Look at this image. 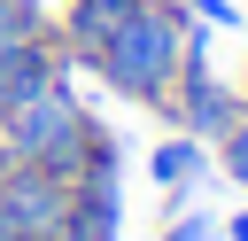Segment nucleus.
<instances>
[{
  "label": "nucleus",
  "mask_w": 248,
  "mask_h": 241,
  "mask_svg": "<svg viewBox=\"0 0 248 241\" xmlns=\"http://www.w3.org/2000/svg\"><path fill=\"white\" fill-rule=\"evenodd\" d=\"M0 155L39 163V171H54V179H70V187L93 179V171H116V163H124L116 132L70 93V78L46 86V93H31V101H16V109L0 117Z\"/></svg>",
  "instance_id": "2"
},
{
  "label": "nucleus",
  "mask_w": 248,
  "mask_h": 241,
  "mask_svg": "<svg viewBox=\"0 0 248 241\" xmlns=\"http://www.w3.org/2000/svg\"><path fill=\"white\" fill-rule=\"evenodd\" d=\"M78 70V54L62 47V31H39V39H23V47H8L0 54V117L16 109V101H31V93H46V86H62Z\"/></svg>",
  "instance_id": "5"
},
{
  "label": "nucleus",
  "mask_w": 248,
  "mask_h": 241,
  "mask_svg": "<svg viewBox=\"0 0 248 241\" xmlns=\"http://www.w3.org/2000/svg\"><path fill=\"white\" fill-rule=\"evenodd\" d=\"M155 241H217V218H202V210H178V218H163V233Z\"/></svg>",
  "instance_id": "10"
},
{
  "label": "nucleus",
  "mask_w": 248,
  "mask_h": 241,
  "mask_svg": "<svg viewBox=\"0 0 248 241\" xmlns=\"http://www.w3.org/2000/svg\"><path fill=\"white\" fill-rule=\"evenodd\" d=\"M186 8H194L202 23H217V31H232V23H240V8H232V0H186Z\"/></svg>",
  "instance_id": "11"
},
{
  "label": "nucleus",
  "mask_w": 248,
  "mask_h": 241,
  "mask_svg": "<svg viewBox=\"0 0 248 241\" xmlns=\"http://www.w3.org/2000/svg\"><path fill=\"white\" fill-rule=\"evenodd\" d=\"M147 0H62V16H54V31H62V47L78 54V62H93L132 16H140Z\"/></svg>",
  "instance_id": "6"
},
{
  "label": "nucleus",
  "mask_w": 248,
  "mask_h": 241,
  "mask_svg": "<svg viewBox=\"0 0 248 241\" xmlns=\"http://www.w3.org/2000/svg\"><path fill=\"white\" fill-rule=\"evenodd\" d=\"M0 218L16 241H62V218H70V179L39 171V163H16L0 155Z\"/></svg>",
  "instance_id": "4"
},
{
  "label": "nucleus",
  "mask_w": 248,
  "mask_h": 241,
  "mask_svg": "<svg viewBox=\"0 0 248 241\" xmlns=\"http://www.w3.org/2000/svg\"><path fill=\"white\" fill-rule=\"evenodd\" d=\"M39 31H54V16L39 0H0V54L23 47V39H39Z\"/></svg>",
  "instance_id": "8"
},
{
  "label": "nucleus",
  "mask_w": 248,
  "mask_h": 241,
  "mask_svg": "<svg viewBox=\"0 0 248 241\" xmlns=\"http://www.w3.org/2000/svg\"><path fill=\"white\" fill-rule=\"evenodd\" d=\"M202 163H209V140H194V132H163V140L147 148V179H155L163 194H186V187L202 179Z\"/></svg>",
  "instance_id": "7"
},
{
  "label": "nucleus",
  "mask_w": 248,
  "mask_h": 241,
  "mask_svg": "<svg viewBox=\"0 0 248 241\" xmlns=\"http://www.w3.org/2000/svg\"><path fill=\"white\" fill-rule=\"evenodd\" d=\"M155 117H170V132H194V140H225L240 117H248V93L232 86V78H217L209 70V54H194L186 70H178V86H170V101L155 109Z\"/></svg>",
  "instance_id": "3"
},
{
  "label": "nucleus",
  "mask_w": 248,
  "mask_h": 241,
  "mask_svg": "<svg viewBox=\"0 0 248 241\" xmlns=\"http://www.w3.org/2000/svg\"><path fill=\"white\" fill-rule=\"evenodd\" d=\"M217 163H225V179H232V187L248 194V117H240V124H232V132L217 140Z\"/></svg>",
  "instance_id": "9"
},
{
  "label": "nucleus",
  "mask_w": 248,
  "mask_h": 241,
  "mask_svg": "<svg viewBox=\"0 0 248 241\" xmlns=\"http://www.w3.org/2000/svg\"><path fill=\"white\" fill-rule=\"evenodd\" d=\"M225 241H248V202H240V210L225 218Z\"/></svg>",
  "instance_id": "12"
},
{
  "label": "nucleus",
  "mask_w": 248,
  "mask_h": 241,
  "mask_svg": "<svg viewBox=\"0 0 248 241\" xmlns=\"http://www.w3.org/2000/svg\"><path fill=\"white\" fill-rule=\"evenodd\" d=\"M194 54H209V23H202L186 0H147V8H140L85 70H93L108 93H124V101L163 109L170 86H178V70H186Z\"/></svg>",
  "instance_id": "1"
}]
</instances>
